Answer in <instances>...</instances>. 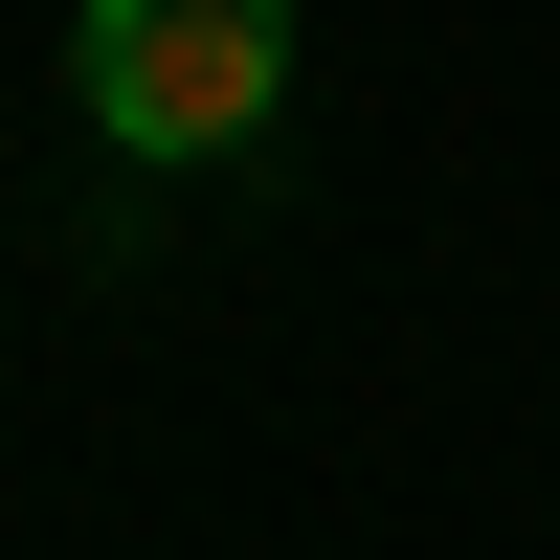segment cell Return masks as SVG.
Here are the masks:
<instances>
[{"mask_svg":"<svg viewBox=\"0 0 560 560\" xmlns=\"http://www.w3.org/2000/svg\"><path fill=\"white\" fill-rule=\"evenodd\" d=\"M68 90H90L113 158H224V135H269V90H292V0H90Z\"/></svg>","mask_w":560,"mask_h":560,"instance_id":"cell-1","label":"cell"}]
</instances>
